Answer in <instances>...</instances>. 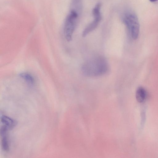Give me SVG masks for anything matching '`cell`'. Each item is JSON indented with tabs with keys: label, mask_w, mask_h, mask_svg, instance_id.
<instances>
[{
	"label": "cell",
	"mask_w": 158,
	"mask_h": 158,
	"mask_svg": "<svg viewBox=\"0 0 158 158\" xmlns=\"http://www.w3.org/2000/svg\"><path fill=\"white\" fill-rule=\"evenodd\" d=\"M81 0H73V3L74 4H77L80 2Z\"/></svg>",
	"instance_id": "cell-8"
},
{
	"label": "cell",
	"mask_w": 158,
	"mask_h": 158,
	"mask_svg": "<svg viewBox=\"0 0 158 158\" xmlns=\"http://www.w3.org/2000/svg\"><path fill=\"white\" fill-rule=\"evenodd\" d=\"M1 126H3L9 130H10L13 128L16 123L15 120L5 115H2L1 116Z\"/></svg>",
	"instance_id": "cell-5"
},
{
	"label": "cell",
	"mask_w": 158,
	"mask_h": 158,
	"mask_svg": "<svg viewBox=\"0 0 158 158\" xmlns=\"http://www.w3.org/2000/svg\"><path fill=\"white\" fill-rule=\"evenodd\" d=\"M20 77L28 83L33 85L35 82L33 77L30 74L27 73H23L19 75Z\"/></svg>",
	"instance_id": "cell-7"
},
{
	"label": "cell",
	"mask_w": 158,
	"mask_h": 158,
	"mask_svg": "<svg viewBox=\"0 0 158 158\" xmlns=\"http://www.w3.org/2000/svg\"><path fill=\"white\" fill-rule=\"evenodd\" d=\"M150 2H154L157 1L158 0H149Z\"/></svg>",
	"instance_id": "cell-9"
},
{
	"label": "cell",
	"mask_w": 158,
	"mask_h": 158,
	"mask_svg": "<svg viewBox=\"0 0 158 158\" xmlns=\"http://www.w3.org/2000/svg\"><path fill=\"white\" fill-rule=\"evenodd\" d=\"M77 17L78 15L76 11L72 10L66 18L64 24V37L68 41H70L72 40Z\"/></svg>",
	"instance_id": "cell-3"
},
{
	"label": "cell",
	"mask_w": 158,
	"mask_h": 158,
	"mask_svg": "<svg viewBox=\"0 0 158 158\" xmlns=\"http://www.w3.org/2000/svg\"><path fill=\"white\" fill-rule=\"evenodd\" d=\"M123 21L132 39L134 40H136L139 35V24L136 15L131 12H127L124 15Z\"/></svg>",
	"instance_id": "cell-2"
},
{
	"label": "cell",
	"mask_w": 158,
	"mask_h": 158,
	"mask_svg": "<svg viewBox=\"0 0 158 158\" xmlns=\"http://www.w3.org/2000/svg\"><path fill=\"white\" fill-rule=\"evenodd\" d=\"M101 6V4L98 3L94 8L92 13L94 19L84 30L82 34L83 37H85L90 32L94 30L101 21L102 16L100 12Z\"/></svg>",
	"instance_id": "cell-4"
},
{
	"label": "cell",
	"mask_w": 158,
	"mask_h": 158,
	"mask_svg": "<svg viewBox=\"0 0 158 158\" xmlns=\"http://www.w3.org/2000/svg\"><path fill=\"white\" fill-rule=\"evenodd\" d=\"M147 95L145 90L142 87H139L136 93V98L137 101L139 102H143L145 100Z\"/></svg>",
	"instance_id": "cell-6"
},
{
	"label": "cell",
	"mask_w": 158,
	"mask_h": 158,
	"mask_svg": "<svg viewBox=\"0 0 158 158\" xmlns=\"http://www.w3.org/2000/svg\"><path fill=\"white\" fill-rule=\"evenodd\" d=\"M108 69L106 59L102 56H98L85 62L82 66V71L86 76L96 77L105 74Z\"/></svg>",
	"instance_id": "cell-1"
}]
</instances>
